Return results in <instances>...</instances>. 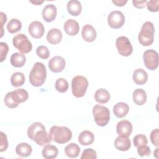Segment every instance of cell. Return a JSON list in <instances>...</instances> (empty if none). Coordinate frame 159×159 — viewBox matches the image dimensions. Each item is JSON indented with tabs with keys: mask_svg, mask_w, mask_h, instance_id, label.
I'll list each match as a JSON object with an SVG mask.
<instances>
[{
	"mask_svg": "<svg viewBox=\"0 0 159 159\" xmlns=\"http://www.w3.org/2000/svg\"><path fill=\"white\" fill-rule=\"evenodd\" d=\"M80 152V147L75 143H70L65 148V153L67 157L71 158L78 157Z\"/></svg>",
	"mask_w": 159,
	"mask_h": 159,
	"instance_id": "cell-29",
	"label": "cell"
},
{
	"mask_svg": "<svg viewBox=\"0 0 159 159\" xmlns=\"http://www.w3.org/2000/svg\"><path fill=\"white\" fill-rule=\"evenodd\" d=\"M28 137L40 146H44L52 142V138L45 130L44 125L39 122L32 123L27 129Z\"/></svg>",
	"mask_w": 159,
	"mask_h": 159,
	"instance_id": "cell-1",
	"label": "cell"
},
{
	"mask_svg": "<svg viewBox=\"0 0 159 159\" xmlns=\"http://www.w3.org/2000/svg\"><path fill=\"white\" fill-rule=\"evenodd\" d=\"M63 29L66 34L70 36H74L79 32L80 25L76 20L73 19H70L65 22Z\"/></svg>",
	"mask_w": 159,
	"mask_h": 159,
	"instance_id": "cell-16",
	"label": "cell"
},
{
	"mask_svg": "<svg viewBox=\"0 0 159 159\" xmlns=\"http://www.w3.org/2000/svg\"><path fill=\"white\" fill-rule=\"evenodd\" d=\"M30 2L35 4V5H40L43 2V1H30Z\"/></svg>",
	"mask_w": 159,
	"mask_h": 159,
	"instance_id": "cell-44",
	"label": "cell"
},
{
	"mask_svg": "<svg viewBox=\"0 0 159 159\" xmlns=\"http://www.w3.org/2000/svg\"><path fill=\"white\" fill-rule=\"evenodd\" d=\"M137 153L139 156L143 157L144 156H149L151 154V150L147 145H141L137 147Z\"/></svg>",
	"mask_w": 159,
	"mask_h": 159,
	"instance_id": "cell-36",
	"label": "cell"
},
{
	"mask_svg": "<svg viewBox=\"0 0 159 159\" xmlns=\"http://www.w3.org/2000/svg\"><path fill=\"white\" fill-rule=\"evenodd\" d=\"M125 22V17L119 11H112L107 16V23L112 29H119Z\"/></svg>",
	"mask_w": 159,
	"mask_h": 159,
	"instance_id": "cell-11",
	"label": "cell"
},
{
	"mask_svg": "<svg viewBox=\"0 0 159 159\" xmlns=\"http://www.w3.org/2000/svg\"><path fill=\"white\" fill-rule=\"evenodd\" d=\"M0 152H4L6 150L8 147V141L6 135L2 132H0Z\"/></svg>",
	"mask_w": 159,
	"mask_h": 159,
	"instance_id": "cell-37",
	"label": "cell"
},
{
	"mask_svg": "<svg viewBox=\"0 0 159 159\" xmlns=\"http://www.w3.org/2000/svg\"><path fill=\"white\" fill-rule=\"evenodd\" d=\"M81 159H96L97 153L92 148L85 149L81 156Z\"/></svg>",
	"mask_w": 159,
	"mask_h": 159,
	"instance_id": "cell-35",
	"label": "cell"
},
{
	"mask_svg": "<svg viewBox=\"0 0 159 159\" xmlns=\"http://www.w3.org/2000/svg\"><path fill=\"white\" fill-rule=\"evenodd\" d=\"M149 11L152 12H158L159 9V1H147L145 4Z\"/></svg>",
	"mask_w": 159,
	"mask_h": 159,
	"instance_id": "cell-38",
	"label": "cell"
},
{
	"mask_svg": "<svg viewBox=\"0 0 159 159\" xmlns=\"http://www.w3.org/2000/svg\"><path fill=\"white\" fill-rule=\"evenodd\" d=\"M155 27L152 22L147 21L142 26L138 39L140 43L145 47L152 45L154 41Z\"/></svg>",
	"mask_w": 159,
	"mask_h": 159,
	"instance_id": "cell-5",
	"label": "cell"
},
{
	"mask_svg": "<svg viewBox=\"0 0 159 159\" xmlns=\"http://www.w3.org/2000/svg\"><path fill=\"white\" fill-rule=\"evenodd\" d=\"M24 75L21 72H16L11 77V83L12 86L19 87L22 86L25 83Z\"/></svg>",
	"mask_w": 159,
	"mask_h": 159,
	"instance_id": "cell-30",
	"label": "cell"
},
{
	"mask_svg": "<svg viewBox=\"0 0 159 159\" xmlns=\"http://www.w3.org/2000/svg\"><path fill=\"white\" fill-rule=\"evenodd\" d=\"M42 154L43 157L45 159H53L57 157L58 150L57 147L48 144L43 147Z\"/></svg>",
	"mask_w": 159,
	"mask_h": 159,
	"instance_id": "cell-26",
	"label": "cell"
},
{
	"mask_svg": "<svg viewBox=\"0 0 159 159\" xmlns=\"http://www.w3.org/2000/svg\"><path fill=\"white\" fill-rule=\"evenodd\" d=\"M29 98L27 91L22 88L15 89L13 91L7 93L4 97L5 105L11 109L16 108L19 103L25 102Z\"/></svg>",
	"mask_w": 159,
	"mask_h": 159,
	"instance_id": "cell-2",
	"label": "cell"
},
{
	"mask_svg": "<svg viewBox=\"0 0 159 159\" xmlns=\"http://www.w3.org/2000/svg\"><path fill=\"white\" fill-rule=\"evenodd\" d=\"M57 14V9L54 4H47L42 10V17L47 22L55 20Z\"/></svg>",
	"mask_w": 159,
	"mask_h": 159,
	"instance_id": "cell-15",
	"label": "cell"
},
{
	"mask_svg": "<svg viewBox=\"0 0 159 159\" xmlns=\"http://www.w3.org/2000/svg\"><path fill=\"white\" fill-rule=\"evenodd\" d=\"M88 87V80L83 76H76L71 81V91L76 98H82Z\"/></svg>",
	"mask_w": 159,
	"mask_h": 159,
	"instance_id": "cell-7",
	"label": "cell"
},
{
	"mask_svg": "<svg viewBox=\"0 0 159 159\" xmlns=\"http://www.w3.org/2000/svg\"><path fill=\"white\" fill-rule=\"evenodd\" d=\"M133 101L138 106L143 105L147 101V94L143 89H136L133 92Z\"/></svg>",
	"mask_w": 159,
	"mask_h": 159,
	"instance_id": "cell-23",
	"label": "cell"
},
{
	"mask_svg": "<svg viewBox=\"0 0 159 159\" xmlns=\"http://www.w3.org/2000/svg\"><path fill=\"white\" fill-rule=\"evenodd\" d=\"M55 86L57 91L60 93H65L68 90L69 84L65 79L60 78L57 80Z\"/></svg>",
	"mask_w": 159,
	"mask_h": 159,
	"instance_id": "cell-32",
	"label": "cell"
},
{
	"mask_svg": "<svg viewBox=\"0 0 159 159\" xmlns=\"http://www.w3.org/2000/svg\"><path fill=\"white\" fill-rule=\"evenodd\" d=\"M67 10L70 14L73 16L80 15L82 10L81 2L77 0H71L67 3Z\"/></svg>",
	"mask_w": 159,
	"mask_h": 159,
	"instance_id": "cell-22",
	"label": "cell"
},
{
	"mask_svg": "<svg viewBox=\"0 0 159 159\" xmlns=\"http://www.w3.org/2000/svg\"><path fill=\"white\" fill-rule=\"evenodd\" d=\"M133 142L135 147H138L141 145H147L148 143L147 137L143 134H138L133 139Z\"/></svg>",
	"mask_w": 159,
	"mask_h": 159,
	"instance_id": "cell-34",
	"label": "cell"
},
{
	"mask_svg": "<svg viewBox=\"0 0 159 159\" xmlns=\"http://www.w3.org/2000/svg\"><path fill=\"white\" fill-rule=\"evenodd\" d=\"M1 47V62H2L6 58L7 54L9 52V47L5 42L0 43Z\"/></svg>",
	"mask_w": 159,
	"mask_h": 159,
	"instance_id": "cell-39",
	"label": "cell"
},
{
	"mask_svg": "<svg viewBox=\"0 0 159 159\" xmlns=\"http://www.w3.org/2000/svg\"><path fill=\"white\" fill-rule=\"evenodd\" d=\"M158 135H159L158 129H155L153 130L150 134V140L152 144L156 147H158L159 145Z\"/></svg>",
	"mask_w": 159,
	"mask_h": 159,
	"instance_id": "cell-40",
	"label": "cell"
},
{
	"mask_svg": "<svg viewBox=\"0 0 159 159\" xmlns=\"http://www.w3.org/2000/svg\"><path fill=\"white\" fill-rule=\"evenodd\" d=\"M29 78L30 83L33 86H41L45 81L47 78L45 66L41 62H36L30 72Z\"/></svg>",
	"mask_w": 159,
	"mask_h": 159,
	"instance_id": "cell-3",
	"label": "cell"
},
{
	"mask_svg": "<svg viewBox=\"0 0 159 159\" xmlns=\"http://www.w3.org/2000/svg\"><path fill=\"white\" fill-rule=\"evenodd\" d=\"M132 79L134 83L138 85L144 84L148 80L147 73L142 68H138L134 71Z\"/></svg>",
	"mask_w": 159,
	"mask_h": 159,
	"instance_id": "cell-20",
	"label": "cell"
},
{
	"mask_svg": "<svg viewBox=\"0 0 159 159\" xmlns=\"http://www.w3.org/2000/svg\"><path fill=\"white\" fill-rule=\"evenodd\" d=\"M29 32L34 39L41 38L45 32V29L42 22L35 20L31 22L29 25Z\"/></svg>",
	"mask_w": 159,
	"mask_h": 159,
	"instance_id": "cell-12",
	"label": "cell"
},
{
	"mask_svg": "<svg viewBox=\"0 0 159 159\" xmlns=\"http://www.w3.org/2000/svg\"><path fill=\"white\" fill-rule=\"evenodd\" d=\"M145 66L150 70H155L158 66V53L157 51L149 49L144 52L143 55Z\"/></svg>",
	"mask_w": 159,
	"mask_h": 159,
	"instance_id": "cell-10",
	"label": "cell"
},
{
	"mask_svg": "<svg viewBox=\"0 0 159 159\" xmlns=\"http://www.w3.org/2000/svg\"><path fill=\"white\" fill-rule=\"evenodd\" d=\"M81 35L84 41L92 42L96 39L97 33L95 29L91 25L86 24L82 29Z\"/></svg>",
	"mask_w": 159,
	"mask_h": 159,
	"instance_id": "cell-17",
	"label": "cell"
},
{
	"mask_svg": "<svg viewBox=\"0 0 159 159\" xmlns=\"http://www.w3.org/2000/svg\"><path fill=\"white\" fill-rule=\"evenodd\" d=\"M36 53L39 57L42 59H47L50 56V51L48 48L44 45H40L36 49Z\"/></svg>",
	"mask_w": 159,
	"mask_h": 159,
	"instance_id": "cell-33",
	"label": "cell"
},
{
	"mask_svg": "<svg viewBox=\"0 0 159 159\" xmlns=\"http://www.w3.org/2000/svg\"><path fill=\"white\" fill-rule=\"evenodd\" d=\"M1 25H2V28H1V30H2V32H1V37L2 35V30H3V25L6 22V20H7V17H6V15L3 13L2 12H1Z\"/></svg>",
	"mask_w": 159,
	"mask_h": 159,
	"instance_id": "cell-43",
	"label": "cell"
},
{
	"mask_svg": "<svg viewBox=\"0 0 159 159\" xmlns=\"http://www.w3.org/2000/svg\"><path fill=\"white\" fill-rule=\"evenodd\" d=\"M146 3H147V1L146 0H143V1H135V0H133L132 1V4H133L134 6H135L137 8H139V9L143 8L145 7Z\"/></svg>",
	"mask_w": 159,
	"mask_h": 159,
	"instance_id": "cell-41",
	"label": "cell"
},
{
	"mask_svg": "<svg viewBox=\"0 0 159 159\" xmlns=\"http://www.w3.org/2000/svg\"><path fill=\"white\" fill-rule=\"evenodd\" d=\"M65 67V61L60 56H55L48 61L49 69L54 73H60L62 71Z\"/></svg>",
	"mask_w": 159,
	"mask_h": 159,
	"instance_id": "cell-13",
	"label": "cell"
},
{
	"mask_svg": "<svg viewBox=\"0 0 159 159\" xmlns=\"http://www.w3.org/2000/svg\"><path fill=\"white\" fill-rule=\"evenodd\" d=\"M94 120L100 127L106 126L110 120V111L107 107L101 105H95L93 108Z\"/></svg>",
	"mask_w": 159,
	"mask_h": 159,
	"instance_id": "cell-6",
	"label": "cell"
},
{
	"mask_svg": "<svg viewBox=\"0 0 159 159\" xmlns=\"http://www.w3.org/2000/svg\"><path fill=\"white\" fill-rule=\"evenodd\" d=\"M26 61V57L22 53L16 52L13 53L10 58L11 64L16 68L23 66Z\"/></svg>",
	"mask_w": 159,
	"mask_h": 159,
	"instance_id": "cell-27",
	"label": "cell"
},
{
	"mask_svg": "<svg viewBox=\"0 0 159 159\" xmlns=\"http://www.w3.org/2000/svg\"><path fill=\"white\" fill-rule=\"evenodd\" d=\"M49 135L54 142L63 144L71 139L72 132L71 130L65 126H52L49 131Z\"/></svg>",
	"mask_w": 159,
	"mask_h": 159,
	"instance_id": "cell-4",
	"label": "cell"
},
{
	"mask_svg": "<svg viewBox=\"0 0 159 159\" xmlns=\"http://www.w3.org/2000/svg\"><path fill=\"white\" fill-rule=\"evenodd\" d=\"M127 2V0H114L112 3L117 6H123Z\"/></svg>",
	"mask_w": 159,
	"mask_h": 159,
	"instance_id": "cell-42",
	"label": "cell"
},
{
	"mask_svg": "<svg viewBox=\"0 0 159 159\" xmlns=\"http://www.w3.org/2000/svg\"><path fill=\"white\" fill-rule=\"evenodd\" d=\"M111 98V95L107 90L104 88L98 89L94 94V99L95 100L100 103L104 104L107 102Z\"/></svg>",
	"mask_w": 159,
	"mask_h": 159,
	"instance_id": "cell-28",
	"label": "cell"
},
{
	"mask_svg": "<svg viewBox=\"0 0 159 159\" xmlns=\"http://www.w3.org/2000/svg\"><path fill=\"white\" fill-rule=\"evenodd\" d=\"M22 28V24L17 19H11L7 24V29L11 34H14L19 30Z\"/></svg>",
	"mask_w": 159,
	"mask_h": 159,
	"instance_id": "cell-31",
	"label": "cell"
},
{
	"mask_svg": "<svg viewBox=\"0 0 159 159\" xmlns=\"http://www.w3.org/2000/svg\"><path fill=\"white\" fill-rule=\"evenodd\" d=\"M32 152V147L27 143H20L16 147V152L17 155L21 157H27L30 156Z\"/></svg>",
	"mask_w": 159,
	"mask_h": 159,
	"instance_id": "cell-25",
	"label": "cell"
},
{
	"mask_svg": "<svg viewBox=\"0 0 159 159\" xmlns=\"http://www.w3.org/2000/svg\"><path fill=\"white\" fill-rule=\"evenodd\" d=\"M116 132L119 135L129 137L132 132V123L127 120L119 121L116 126Z\"/></svg>",
	"mask_w": 159,
	"mask_h": 159,
	"instance_id": "cell-14",
	"label": "cell"
},
{
	"mask_svg": "<svg viewBox=\"0 0 159 159\" xmlns=\"http://www.w3.org/2000/svg\"><path fill=\"white\" fill-rule=\"evenodd\" d=\"M63 35L61 32L56 28L50 29L47 35V40L51 44H57L62 40Z\"/></svg>",
	"mask_w": 159,
	"mask_h": 159,
	"instance_id": "cell-19",
	"label": "cell"
},
{
	"mask_svg": "<svg viewBox=\"0 0 159 159\" xmlns=\"http://www.w3.org/2000/svg\"><path fill=\"white\" fill-rule=\"evenodd\" d=\"M158 148L157 147L156 149H155V152H153V155L157 158H158Z\"/></svg>",
	"mask_w": 159,
	"mask_h": 159,
	"instance_id": "cell-45",
	"label": "cell"
},
{
	"mask_svg": "<svg viewBox=\"0 0 159 159\" xmlns=\"http://www.w3.org/2000/svg\"><path fill=\"white\" fill-rule=\"evenodd\" d=\"M129 106L127 104L123 102H120L114 105L113 107V112L118 118L125 117L129 112Z\"/></svg>",
	"mask_w": 159,
	"mask_h": 159,
	"instance_id": "cell-21",
	"label": "cell"
},
{
	"mask_svg": "<svg viewBox=\"0 0 159 159\" xmlns=\"http://www.w3.org/2000/svg\"><path fill=\"white\" fill-rule=\"evenodd\" d=\"M116 45L119 53L123 57H129L133 52V47L130 40L125 36L118 37L116 41Z\"/></svg>",
	"mask_w": 159,
	"mask_h": 159,
	"instance_id": "cell-9",
	"label": "cell"
},
{
	"mask_svg": "<svg viewBox=\"0 0 159 159\" xmlns=\"http://www.w3.org/2000/svg\"><path fill=\"white\" fill-rule=\"evenodd\" d=\"M12 43L15 48L21 53H28L32 50V45L27 37L24 34H19L12 39Z\"/></svg>",
	"mask_w": 159,
	"mask_h": 159,
	"instance_id": "cell-8",
	"label": "cell"
},
{
	"mask_svg": "<svg viewBox=\"0 0 159 159\" xmlns=\"http://www.w3.org/2000/svg\"><path fill=\"white\" fill-rule=\"evenodd\" d=\"M114 146L118 150L127 151L131 147V142L128 137L119 135L114 140Z\"/></svg>",
	"mask_w": 159,
	"mask_h": 159,
	"instance_id": "cell-18",
	"label": "cell"
},
{
	"mask_svg": "<svg viewBox=\"0 0 159 159\" xmlns=\"http://www.w3.org/2000/svg\"><path fill=\"white\" fill-rule=\"evenodd\" d=\"M94 139V135L89 130H83L78 136V142L80 144L84 146L92 144Z\"/></svg>",
	"mask_w": 159,
	"mask_h": 159,
	"instance_id": "cell-24",
	"label": "cell"
}]
</instances>
